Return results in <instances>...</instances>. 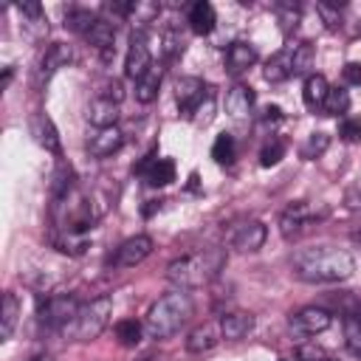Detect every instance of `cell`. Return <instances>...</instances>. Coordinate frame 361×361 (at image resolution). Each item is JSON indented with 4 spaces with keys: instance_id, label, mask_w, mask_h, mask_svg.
<instances>
[{
    "instance_id": "1",
    "label": "cell",
    "mask_w": 361,
    "mask_h": 361,
    "mask_svg": "<svg viewBox=\"0 0 361 361\" xmlns=\"http://www.w3.org/2000/svg\"><path fill=\"white\" fill-rule=\"evenodd\" d=\"M290 271L296 279L310 285H333L344 282L355 271V259L350 251L336 245H307L290 254Z\"/></svg>"
},
{
    "instance_id": "2",
    "label": "cell",
    "mask_w": 361,
    "mask_h": 361,
    "mask_svg": "<svg viewBox=\"0 0 361 361\" xmlns=\"http://www.w3.org/2000/svg\"><path fill=\"white\" fill-rule=\"evenodd\" d=\"M226 259L228 257L223 248H200V251H192V254L172 259L166 265V279L180 290L203 288L220 276V271L226 268Z\"/></svg>"
},
{
    "instance_id": "3",
    "label": "cell",
    "mask_w": 361,
    "mask_h": 361,
    "mask_svg": "<svg viewBox=\"0 0 361 361\" xmlns=\"http://www.w3.org/2000/svg\"><path fill=\"white\" fill-rule=\"evenodd\" d=\"M192 313H195L192 296L186 290L175 288L172 293H164L158 302H152V307L147 310V316H144V336L155 338V341L169 338V336H175L189 322Z\"/></svg>"
},
{
    "instance_id": "4",
    "label": "cell",
    "mask_w": 361,
    "mask_h": 361,
    "mask_svg": "<svg viewBox=\"0 0 361 361\" xmlns=\"http://www.w3.org/2000/svg\"><path fill=\"white\" fill-rule=\"evenodd\" d=\"M110 313H113V299L110 296H99V299H90L85 302L76 316L59 330L62 338L68 341H90V338H99L102 330L107 327L110 322Z\"/></svg>"
},
{
    "instance_id": "5",
    "label": "cell",
    "mask_w": 361,
    "mask_h": 361,
    "mask_svg": "<svg viewBox=\"0 0 361 361\" xmlns=\"http://www.w3.org/2000/svg\"><path fill=\"white\" fill-rule=\"evenodd\" d=\"M79 307H82V302H79L76 293H51V296L37 302V319H39L42 327L59 333L76 316Z\"/></svg>"
},
{
    "instance_id": "6",
    "label": "cell",
    "mask_w": 361,
    "mask_h": 361,
    "mask_svg": "<svg viewBox=\"0 0 361 361\" xmlns=\"http://www.w3.org/2000/svg\"><path fill=\"white\" fill-rule=\"evenodd\" d=\"M333 322V313L327 307H316V305H307V307H299L296 313L288 316V330L296 336V338H310V336H319L330 327Z\"/></svg>"
},
{
    "instance_id": "7",
    "label": "cell",
    "mask_w": 361,
    "mask_h": 361,
    "mask_svg": "<svg viewBox=\"0 0 361 361\" xmlns=\"http://www.w3.org/2000/svg\"><path fill=\"white\" fill-rule=\"evenodd\" d=\"M152 65L155 62H152V51H149L147 34H144V28H135L130 34V45H127V56H124V76L138 82Z\"/></svg>"
},
{
    "instance_id": "8",
    "label": "cell",
    "mask_w": 361,
    "mask_h": 361,
    "mask_svg": "<svg viewBox=\"0 0 361 361\" xmlns=\"http://www.w3.org/2000/svg\"><path fill=\"white\" fill-rule=\"evenodd\" d=\"M265 237H268V228L259 220H240V223H234L228 228V245L237 248V251H243V254L259 251L262 243H265Z\"/></svg>"
},
{
    "instance_id": "9",
    "label": "cell",
    "mask_w": 361,
    "mask_h": 361,
    "mask_svg": "<svg viewBox=\"0 0 361 361\" xmlns=\"http://www.w3.org/2000/svg\"><path fill=\"white\" fill-rule=\"evenodd\" d=\"M322 212H316L307 200H299V203H290L282 214H279V234L285 240H293L296 234H302L313 220H319Z\"/></svg>"
},
{
    "instance_id": "10",
    "label": "cell",
    "mask_w": 361,
    "mask_h": 361,
    "mask_svg": "<svg viewBox=\"0 0 361 361\" xmlns=\"http://www.w3.org/2000/svg\"><path fill=\"white\" fill-rule=\"evenodd\" d=\"M149 254H152V237L135 234V237H127V240L116 248V254L110 257V262H113L116 268H135V265H141Z\"/></svg>"
},
{
    "instance_id": "11",
    "label": "cell",
    "mask_w": 361,
    "mask_h": 361,
    "mask_svg": "<svg viewBox=\"0 0 361 361\" xmlns=\"http://www.w3.org/2000/svg\"><path fill=\"white\" fill-rule=\"evenodd\" d=\"M209 93H212V87L203 85V79H197V76H180L178 85H175V102H178V107H180V113H183L186 118L192 116V110H195Z\"/></svg>"
},
{
    "instance_id": "12",
    "label": "cell",
    "mask_w": 361,
    "mask_h": 361,
    "mask_svg": "<svg viewBox=\"0 0 361 361\" xmlns=\"http://www.w3.org/2000/svg\"><path fill=\"white\" fill-rule=\"evenodd\" d=\"M71 62H73V48H71V45H65V42H54V45H48L45 54H42V59H39V68H37V85L48 82L56 71L68 68Z\"/></svg>"
},
{
    "instance_id": "13",
    "label": "cell",
    "mask_w": 361,
    "mask_h": 361,
    "mask_svg": "<svg viewBox=\"0 0 361 361\" xmlns=\"http://www.w3.org/2000/svg\"><path fill=\"white\" fill-rule=\"evenodd\" d=\"M87 152L90 158H107L113 152H118L124 147V133L118 127H104V130H93L87 135Z\"/></svg>"
},
{
    "instance_id": "14",
    "label": "cell",
    "mask_w": 361,
    "mask_h": 361,
    "mask_svg": "<svg viewBox=\"0 0 361 361\" xmlns=\"http://www.w3.org/2000/svg\"><path fill=\"white\" fill-rule=\"evenodd\" d=\"M28 130H31L34 141H37L45 152H54V155H59V152H62V138H59V130H56V124L51 121V116H45V113L31 116Z\"/></svg>"
},
{
    "instance_id": "15",
    "label": "cell",
    "mask_w": 361,
    "mask_h": 361,
    "mask_svg": "<svg viewBox=\"0 0 361 361\" xmlns=\"http://www.w3.org/2000/svg\"><path fill=\"white\" fill-rule=\"evenodd\" d=\"M217 324H220V336L226 341H240L254 330L257 319L251 313H245V310H231V313H223Z\"/></svg>"
},
{
    "instance_id": "16",
    "label": "cell",
    "mask_w": 361,
    "mask_h": 361,
    "mask_svg": "<svg viewBox=\"0 0 361 361\" xmlns=\"http://www.w3.org/2000/svg\"><path fill=\"white\" fill-rule=\"evenodd\" d=\"M99 54H102V59L104 62H110V56L116 54V45H113V39H116V23H110V20H104V17H99L96 20V25L87 31V37H85Z\"/></svg>"
},
{
    "instance_id": "17",
    "label": "cell",
    "mask_w": 361,
    "mask_h": 361,
    "mask_svg": "<svg viewBox=\"0 0 361 361\" xmlns=\"http://www.w3.org/2000/svg\"><path fill=\"white\" fill-rule=\"evenodd\" d=\"M254 62H257V48H254L251 42L234 39V42L226 48V71H228V73L237 76V73L248 71Z\"/></svg>"
},
{
    "instance_id": "18",
    "label": "cell",
    "mask_w": 361,
    "mask_h": 361,
    "mask_svg": "<svg viewBox=\"0 0 361 361\" xmlns=\"http://www.w3.org/2000/svg\"><path fill=\"white\" fill-rule=\"evenodd\" d=\"M262 76H265L271 85H279V82L290 79V76H293V45H288V48L276 51V54L265 62Z\"/></svg>"
},
{
    "instance_id": "19",
    "label": "cell",
    "mask_w": 361,
    "mask_h": 361,
    "mask_svg": "<svg viewBox=\"0 0 361 361\" xmlns=\"http://www.w3.org/2000/svg\"><path fill=\"white\" fill-rule=\"evenodd\" d=\"M254 102H257L254 87L237 82V85L226 93V113H228L231 118H245V116L254 110Z\"/></svg>"
},
{
    "instance_id": "20",
    "label": "cell",
    "mask_w": 361,
    "mask_h": 361,
    "mask_svg": "<svg viewBox=\"0 0 361 361\" xmlns=\"http://www.w3.org/2000/svg\"><path fill=\"white\" fill-rule=\"evenodd\" d=\"M220 338H223V336H220V324L206 322V324L195 327V330L186 336V350H189V353H195V355H203V353L214 350Z\"/></svg>"
},
{
    "instance_id": "21",
    "label": "cell",
    "mask_w": 361,
    "mask_h": 361,
    "mask_svg": "<svg viewBox=\"0 0 361 361\" xmlns=\"http://www.w3.org/2000/svg\"><path fill=\"white\" fill-rule=\"evenodd\" d=\"M48 186H51V200H54V203H59V200H65L68 195H73V192H76V175H73V169H71L65 161H56Z\"/></svg>"
},
{
    "instance_id": "22",
    "label": "cell",
    "mask_w": 361,
    "mask_h": 361,
    "mask_svg": "<svg viewBox=\"0 0 361 361\" xmlns=\"http://www.w3.org/2000/svg\"><path fill=\"white\" fill-rule=\"evenodd\" d=\"M189 28L195 31V34H200V37H206V34H212L214 31V23H217V11H214V6L212 3H206V0H197V3H192L189 6Z\"/></svg>"
},
{
    "instance_id": "23",
    "label": "cell",
    "mask_w": 361,
    "mask_h": 361,
    "mask_svg": "<svg viewBox=\"0 0 361 361\" xmlns=\"http://www.w3.org/2000/svg\"><path fill=\"white\" fill-rule=\"evenodd\" d=\"M87 121H90L96 130L116 127V121H118V104H116V102H107V99L93 96V102L87 104Z\"/></svg>"
},
{
    "instance_id": "24",
    "label": "cell",
    "mask_w": 361,
    "mask_h": 361,
    "mask_svg": "<svg viewBox=\"0 0 361 361\" xmlns=\"http://www.w3.org/2000/svg\"><path fill=\"white\" fill-rule=\"evenodd\" d=\"M51 245L56 248V251H62V254H68V257H82L87 248H90V240H87V234H79V231H54V237H51Z\"/></svg>"
},
{
    "instance_id": "25",
    "label": "cell",
    "mask_w": 361,
    "mask_h": 361,
    "mask_svg": "<svg viewBox=\"0 0 361 361\" xmlns=\"http://www.w3.org/2000/svg\"><path fill=\"white\" fill-rule=\"evenodd\" d=\"M161 82H164V65H152V68L135 82V102H141V104L155 102V96H158V90H161Z\"/></svg>"
},
{
    "instance_id": "26",
    "label": "cell",
    "mask_w": 361,
    "mask_h": 361,
    "mask_svg": "<svg viewBox=\"0 0 361 361\" xmlns=\"http://www.w3.org/2000/svg\"><path fill=\"white\" fill-rule=\"evenodd\" d=\"M14 8L23 14V23L31 31V37H45L48 34V20H45V11H42L39 3L28 0V3H17Z\"/></svg>"
},
{
    "instance_id": "27",
    "label": "cell",
    "mask_w": 361,
    "mask_h": 361,
    "mask_svg": "<svg viewBox=\"0 0 361 361\" xmlns=\"http://www.w3.org/2000/svg\"><path fill=\"white\" fill-rule=\"evenodd\" d=\"M327 93H330V85H327V79H324L322 73H310V76L305 79L302 99H305V104H307L310 110H322V107H324Z\"/></svg>"
},
{
    "instance_id": "28",
    "label": "cell",
    "mask_w": 361,
    "mask_h": 361,
    "mask_svg": "<svg viewBox=\"0 0 361 361\" xmlns=\"http://www.w3.org/2000/svg\"><path fill=\"white\" fill-rule=\"evenodd\" d=\"M17 322H20V299L8 290L3 296V313H0V338L8 341L17 330Z\"/></svg>"
},
{
    "instance_id": "29",
    "label": "cell",
    "mask_w": 361,
    "mask_h": 361,
    "mask_svg": "<svg viewBox=\"0 0 361 361\" xmlns=\"http://www.w3.org/2000/svg\"><path fill=\"white\" fill-rule=\"evenodd\" d=\"M144 178H147L149 186H169V183L175 180V161H169V158H155V161L147 166Z\"/></svg>"
},
{
    "instance_id": "30",
    "label": "cell",
    "mask_w": 361,
    "mask_h": 361,
    "mask_svg": "<svg viewBox=\"0 0 361 361\" xmlns=\"http://www.w3.org/2000/svg\"><path fill=\"white\" fill-rule=\"evenodd\" d=\"M96 20H99V17H96L90 8L73 6V8L65 11V28H71V31H76V34H82V37H87V31L96 25Z\"/></svg>"
},
{
    "instance_id": "31",
    "label": "cell",
    "mask_w": 361,
    "mask_h": 361,
    "mask_svg": "<svg viewBox=\"0 0 361 361\" xmlns=\"http://www.w3.org/2000/svg\"><path fill=\"white\" fill-rule=\"evenodd\" d=\"M212 158L217 161V164H234V158H237V144H234V135H228V133H220L217 138H214V144H212Z\"/></svg>"
},
{
    "instance_id": "32",
    "label": "cell",
    "mask_w": 361,
    "mask_h": 361,
    "mask_svg": "<svg viewBox=\"0 0 361 361\" xmlns=\"http://www.w3.org/2000/svg\"><path fill=\"white\" fill-rule=\"evenodd\" d=\"M141 336H144V324H138L135 319H121L116 324V338L121 347H135L141 341Z\"/></svg>"
},
{
    "instance_id": "33",
    "label": "cell",
    "mask_w": 361,
    "mask_h": 361,
    "mask_svg": "<svg viewBox=\"0 0 361 361\" xmlns=\"http://www.w3.org/2000/svg\"><path fill=\"white\" fill-rule=\"evenodd\" d=\"M276 17H279V28H282V34H290V31L299 25L302 8H299V3H288V0H282V3H276Z\"/></svg>"
},
{
    "instance_id": "34",
    "label": "cell",
    "mask_w": 361,
    "mask_h": 361,
    "mask_svg": "<svg viewBox=\"0 0 361 361\" xmlns=\"http://www.w3.org/2000/svg\"><path fill=\"white\" fill-rule=\"evenodd\" d=\"M322 110H324V116H344L350 110V93L344 87H330Z\"/></svg>"
},
{
    "instance_id": "35",
    "label": "cell",
    "mask_w": 361,
    "mask_h": 361,
    "mask_svg": "<svg viewBox=\"0 0 361 361\" xmlns=\"http://www.w3.org/2000/svg\"><path fill=\"white\" fill-rule=\"evenodd\" d=\"M327 147H330V135H327V133H310L307 141L302 144L299 155H302L305 161H316L319 155H324Z\"/></svg>"
},
{
    "instance_id": "36",
    "label": "cell",
    "mask_w": 361,
    "mask_h": 361,
    "mask_svg": "<svg viewBox=\"0 0 361 361\" xmlns=\"http://www.w3.org/2000/svg\"><path fill=\"white\" fill-rule=\"evenodd\" d=\"M313 68V45L299 42L293 45V76H302Z\"/></svg>"
},
{
    "instance_id": "37",
    "label": "cell",
    "mask_w": 361,
    "mask_h": 361,
    "mask_svg": "<svg viewBox=\"0 0 361 361\" xmlns=\"http://www.w3.org/2000/svg\"><path fill=\"white\" fill-rule=\"evenodd\" d=\"M344 341L347 350L361 358V319H344Z\"/></svg>"
},
{
    "instance_id": "38",
    "label": "cell",
    "mask_w": 361,
    "mask_h": 361,
    "mask_svg": "<svg viewBox=\"0 0 361 361\" xmlns=\"http://www.w3.org/2000/svg\"><path fill=\"white\" fill-rule=\"evenodd\" d=\"M214 110H217V104H214V90H212V93H209V96H206V99H203V102H200V104L192 110L189 121L203 127V124H209V121L214 118Z\"/></svg>"
},
{
    "instance_id": "39",
    "label": "cell",
    "mask_w": 361,
    "mask_h": 361,
    "mask_svg": "<svg viewBox=\"0 0 361 361\" xmlns=\"http://www.w3.org/2000/svg\"><path fill=\"white\" fill-rule=\"evenodd\" d=\"M282 155H285V144L279 141V138H274V141H268L262 149H259V166H276L279 161H282Z\"/></svg>"
},
{
    "instance_id": "40",
    "label": "cell",
    "mask_w": 361,
    "mask_h": 361,
    "mask_svg": "<svg viewBox=\"0 0 361 361\" xmlns=\"http://www.w3.org/2000/svg\"><path fill=\"white\" fill-rule=\"evenodd\" d=\"M164 59L166 62H172L180 51H183V37H180V31H175V28H169L166 34H164Z\"/></svg>"
},
{
    "instance_id": "41",
    "label": "cell",
    "mask_w": 361,
    "mask_h": 361,
    "mask_svg": "<svg viewBox=\"0 0 361 361\" xmlns=\"http://www.w3.org/2000/svg\"><path fill=\"white\" fill-rule=\"evenodd\" d=\"M338 3H330V0H319L316 3V11L324 17V23H327V28H338L341 25V14H338Z\"/></svg>"
},
{
    "instance_id": "42",
    "label": "cell",
    "mask_w": 361,
    "mask_h": 361,
    "mask_svg": "<svg viewBox=\"0 0 361 361\" xmlns=\"http://www.w3.org/2000/svg\"><path fill=\"white\" fill-rule=\"evenodd\" d=\"M96 96H99V99H107V102H116V104H118V102L124 99V87H121V82H118V79H107V82H104V85L96 90Z\"/></svg>"
},
{
    "instance_id": "43",
    "label": "cell",
    "mask_w": 361,
    "mask_h": 361,
    "mask_svg": "<svg viewBox=\"0 0 361 361\" xmlns=\"http://www.w3.org/2000/svg\"><path fill=\"white\" fill-rule=\"evenodd\" d=\"M338 135H341L344 141H350V144L361 141V121H358V118H344V121L338 124Z\"/></svg>"
},
{
    "instance_id": "44",
    "label": "cell",
    "mask_w": 361,
    "mask_h": 361,
    "mask_svg": "<svg viewBox=\"0 0 361 361\" xmlns=\"http://www.w3.org/2000/svg\"><path fill=\"white\" fill-rule=\"evenodd\" d=\"M296 361H327V353L319 344H302Z\"/></svg>"
},
{
    "instance_id": "45",
    "label": "cell",
    "mask_w": 361,
    "mask_h": 361,
    "mask_svg": "<svg viewBox=\"0 0 361 361\" xmlns=\"http://www.w3.org/2000/svg\"><path fill=\"white\" fill-rule=\"evenodd\" d=\"M341 76L347 85H361V62H347L341 68Z\"/></svg>"
},
{
    "instance_id": "46",
    "label": "cell",
    "mask_w": 361,
    "mask_h": 361,
    "mask_svg": "<svg viewBox=\"0 0 361 361\" xmlns=\"http://www.w3.org/2000/svg\"><path fill=\"white\" fill-rule=\"evenodd\" d=\"M344 203H347L353 212H361V189H350L347 197H344Z\"/></svg>"
},
{
    "instance_id": "47",
    "label": "cell",
    "mask_w": 361,
    "mask_h": 361,
    "mask_svg": "<svg viewBox=\"0 0 361 361\" xmlns=\"http://www.w3.org/2000/svg\"><path fill=\"white\" fill-rule=\"evenodd\" d=\"M262 118H265V121H279V118H282V110H279L276 104H271V107L265 110V116H262Z\"/></svg>"
},
{
    "instance_id": "48",
    "label": "cell",
    "mask_w": 361,
    "mask_h": 361,
    "mask_svg": "<svg viewBox=\"0 0 361 361\" xmlns=\"http://www.w3.org/2000/svg\"><path fill=\"white\" fill-rule=\"evenodd\" d=\"M11 76H14V68L8 65V68L3 71V79H0V90H6V87H8V82H11Z\"/></svg>"
},
{
    "instance_id": "49",
    "label": "cell",
    "mask_w": 361,
    "mask_h": 361,
    "mask_svg": "<svg viewBox=\"0 0 361 361\" xmlns=\"http://www.w3.org/2000/svg\"><path fill=\"white\" fill-rule=\"evenodd\" d=\"M31 361H54L51 355H37V358H31Z\"/></svg>"
},
{
    "instance_id": "50",
    "label": "cell",
    "mask_w": 361,
    "mask_h": 361,
    "mask_svg": "<svg viewBox=\"0 0 361 361\" xmlns=\"http://www.w3.org/2000/svg\"><path fill=\"white\" fill-rule=\"evenodd\" d=\"M353 240H355V243L361 245V231H355V234H353Z\"/></svg>"
},
{
    "instance_id": "51",
    "label": "cell",
    "mask_w": 361,
    "mask_h": 361,
    "mask_svg": "<svg viewBox=\"0 0 361 361\" xmlns=\"http://www.w3.org/2000/svg\"><path fill=\"white\" fill-rule=\"evenodd\" d=\"M279 361H288V358H279Z\"/></svg>"
},
{
    "instance_id": "52",
    "label": "cell",
    "mask_w": 361,
    "mask_h": 361,
    "mask_svg": "<svg viewBox=\"0 0 361 361\" xmlns=\"http://www.w3.org/2000/svg\"><path fill=\"white\" fill-rule=\"evenodd\" d=\"M327 361H336V358H327Z\"/></svg>"
}]
</instances>
